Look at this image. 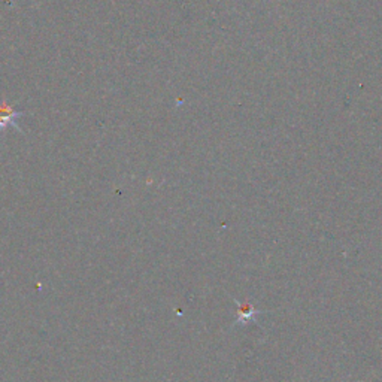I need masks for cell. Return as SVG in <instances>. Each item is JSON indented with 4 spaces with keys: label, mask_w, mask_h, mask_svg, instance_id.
<instances>
[{
    "label": "cell",
    "mask_w": 382,
    "mask_h": 382,
    "mask_svg": "<svg viewBox=\"0 0 382 382\" xmlns=\"http://www.w3.org/2000/svg\"><path fill=\"white\" fill-rule=\"evenodd\" d=\"M22 115L24 114L18 111L14 105H9L8 102H0V132H3L8 126H13L15 130L22 133L17 122V120Z\"/></svg>",
    "instance_id": "cell-1"
}]
</instances>
